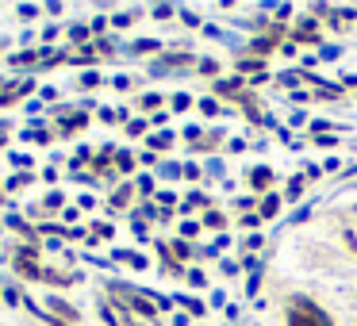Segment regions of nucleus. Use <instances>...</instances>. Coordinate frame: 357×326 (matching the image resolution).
Here are the masks:
<instances>
[{
  "mask_svg": "<svg viewBox=\"0 0 357 326\" xmlns=\"http://www.w3.org/2000/svg\"><path fill=\"white\" fill-rule=\"evenodd\" d=\"M288 326H334V323H331V315L319 311L311 300L296 295V300L288 303Z\"/></svg>",
  "mask_w": 357,
  "mask_h": 326,
  "instance_id": "1",
  "label": "nucleus"
},
{
  "mask_svg": "<svg viewBox=\"0 0 357 326\" xmlns=\"http://www.w3.org/2000/svg\"><path fill=\"white\" fill-rule=\"evenodd\" d=\"M342 238H346V246L357 254V208L346 211V219H342Z\"/></svg>",
  "mask_w": 357,
  "mask_h": 326,
  "instance_id": "2",
  "label": "nucleus"
},
{
  "mask_svg": "<svg viewBox=\"0 0 357 326\" xmlns=\"http://www.w3.org/2000/svg\"><path fill=\"white\" fill-rule=\"evenodd\" d=\"M50 311H58V315L66 318V326H77V318H81L77 311H73V307H70V303H66V300H58V295H50Z\"/></svg>",
  "mask_w": 357,
  "mask_h": 326,
  "instance_id": "3",
  "label": "nucleus"
},
{
  "mask_svg": "<svg viewBox=\"0 0 357 326\" xmlns=\"http://www.w3.org/2000/svg\"><path fill=\"white\" fill-rule=\"evenodd\" d=\"M250 185H254V188H269L273 185V173L269 169H254V173H250Z\"/></svg>",
  "mask_w": 357,
  "mask_h": 326,
  "instance_id": "4",
  "label": "nucleus"
},
{
  "mask_svg": "<svg viewBox=\"0 0 357 326\" xmlns=\"http://www.w3.org/2000/svg\"><path fill=\"white\" fill-rule=\"evenodd\" d=\"M277 211H280V200H277V196H265V200H261V215L273 219Z\"/></svg>",
  "mask_w": 357,
  "mask_h": 326,
  "instance_id": "5",
  "label": "nucleus"
},
{
  "mask_svg": "<svg viewBox=\"0 0 357 326\" xmlns=\"http://www.w3.org/2000/svg\"><path fill=\"white\" fill-rule=\"evenodd\" d=\"M127 200H131V188H119V192H116V208H123Z\"/></svg>",
  "mask_w": 357,
  "mask_h": 326,
  "instance_id": "6",
  "label": "nucleus"
}]
</instances>
